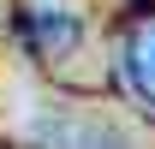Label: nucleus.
<instances>
[{
  "label": "nucleus",
  "mask_w": 155,
  "mask_h": 149,
  "mask_svg": "<svg viewBox=\"0 0 155 149\" xmlns=\"http://www.w3.org/2000/svg\"><path fill=\"white\" fill-rule=\"evenodd\" d=\"M119 78L143 108H155V6H131L119 24Z\"/></svg>",
  "instance_id": "nucleus-1"
},
{
  "label": "nucleus",
  "mask_w": 155,
  "mask_h": 149,
  "mask_svg": "<svg viewBox=\"0 0 155 149\" xmlns=\"http://www.w3.org/2000/svg\"><path fill=\"white\" fill-rule=\"evenodd\" d=\"M78 30H84V24L72 18V12H54V6H30V12H24L18 18V36H24V48H36V54H60V48H66V42H78Z\"/></svg>",
  "instance_id": "nucleus-2"
}]
</instances>
